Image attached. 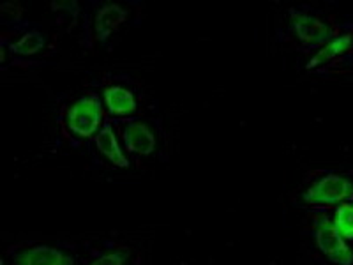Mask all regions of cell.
Returning <instances> with one entry per match:
<instances>
[{
	"label": "cell",
	"instance_id": "3957f363",
	"mask_svg": "<svg viewBox=\"0 0 353 265\" xmlns=\"http://www.w3.org/2000/svg\"><path fill=\"white\" fill-rule=\"evenodd\" d=\"M314 239L321 253L325 255L336 265H353L352 249L346 246L345 239L339 235L332 221L329 217H318Z\"/></svg>",
	"mask_w": 353,
	"mask_h": 265
},
{
	"label": "cell",
	"instance_id": "5b68a950",
	"mask_svg": "<svg viewBox=\"0 0 353 265\" xmlns=\"http://www.w3.org/2000/svg\"><path fill=\"white\" fill-rule=\"evenodd\" d=\"M74 258L52 246H32L12 257V265H74Z\"/></svg>",
	"mask_w": 353,
	"mask_h": 265
},
{
	"label": "cell",
	"instance_id": "7a4b0ae2",
	"mask_svg": "<svg viewBox=\"0 0 353 265\" xmlns=\"http://www.w3.org/2000/svg\"><path fill=\"white\" fill-rule=\"evenodd\" d=\"M352 197V181L343 175H337V173H329L305 189L304 202L313 207H330V205L343 204Z\"/></svg>",
	"mask_w": 353,
	"mask_h": 265
},
{
	"label": "cell",
	"instance_id": "ba28073f",
	"mask_svg": "<svg viewBox=\"0 0 353 265\" xmlns=\"http://www.w3.org/2000/svg\"><path fill=\"white\" fill-rule=\"evenodd\" d=\"M350 52H353V32L339 34V36L332 37V39H330L329 43H327L325 46L307 62L305 68H307L309 71L318 68H327L329 64H334L336 61H339V59L348 55Z\"/></svg>",
	"mask_w": 353,
	"mask_h": 265
},
{
	"label": "cell",
	"instance_id": "277c9868",
	"mask_svg": "<svg viewBox=\"0 0 353 265\" xmlns=\"http://www.w3.org/2000/svg\"><path fill=\"white\" fill-rule=\"evenodd\" d=\"M290 23H292L293 32H295L297 39L307 48L325 46L332 39V30H330L329 25L318 17H314V14H309V12L293 9L290 12Z\"/></svg>",
	"mask_w": 353,
	"mask_h": 265
},
{
	"label": "cell",
	"instance_id": "8992f818",
	"mask_svg": "<svg viewBox=\"0 0 353 265\" xmlns=\"http://www.w3.org/2000/svg\"><path fill=\"white\" fill-rule=\"evenodd\" d=\"M124 144L128 153L150 156L156 150V135L141 121H129L124 128Z\"/></svg>",
	"mask_w": 353,
	"mask_h": 265
},
{
	"label": "cell",
	"instance_id": "30bf717a",
	"mask_svg": "<svg viewBox=\"0 0 353 265\" xmlns=\"http://www.w3.org/2000/svg\"><path fill=\"white\" fill-rule=\"evenodd\" d=\"M96 147L110 163H113L119 168H129V159L124 153H122L121 145L117 141L115 131H113L112 124L110 122H105V126L101 128V131L97 132L96 138Z\"/></svg>",
	"mask_w": 353,
	"mask_h": 265
},
{
	"label": "cell",
	"instance_id": "8fae6325",
	"mask_svg": "<svg viewBox=\"0 0 353 265\" xmlns=\"http://www.w3.org/2000/svg\"><path fill=\"white\" fill-rule=\"evenodd\" d=\"M44 44H46L44 34H41L39 30H28V32H25L20 39L9 44V52H11L12 55L32 57L44 48Z\"/></svg>",
	"mask_w": 353,
	"mask_h": 265
},
{
	"label": "cell",
	"instance_id": "52a82bcc",
	"mask_svg": "<svg viewBox=\"0 0 353 265\" xmlns=\"http://www.w3.org/2000/svg\"><path fill=\"white\" fill-rule=\"evenodd\" d=\"M128 20V11L119 4H105L97 9L96 20H94V34L99 43H106L110 36L122 27Z\"/></svg>",
	"mask_w": 353,
	"mask_h": 265
},
{
	"label": "cell",
	"instance_id": "7c38bea8",
	"mask_svg": "<svg viewBox=\"0 0 353 265\" xmlns=\"http://www.w3.org/2000/svg\"><path fill=\"white\" fill-rule=\"evenodd\" d=\"M332 223L343 239L353 241V204H339Z\"/></svg>",
	"mask_w": 353,
	"mask_h": 265
},
{
	"label": "cell",
	"instance_id": "5bb4252c",
	"mask_svg": "<svg viewBox=\"0 0 353 265\" xmlns=\"http://www.w3.org/2000/svg\"><path fill=\"white\" fill-rule=\"evenodd\" d=\"M0 265H6V264H0Z\"/></svg>",
	"mask_w": 353,
	"mask_h": 265
},
{
	"label": "cell",
	"instance_id": "6da1fadb",
	"mask_svg": "<svg viewBox=\"0 0 353 265\" xmlns=\"http://www.w3.org/2000/svg\"><path fill=\"white\" fill-rule=\"evenodd\" d=\"M105 110L99 96L87 94L74 101L65 113V126L78 138H92L103 128Z\"/></svg>",
	"mask_w": 353,
	"mask_h": 265
},
{
	"label": "cell",
	"instance_id": "4fadbf2b",
	"mask_svg": "<svg viewBox=\"0 0 353 265\" xmlns=\"http://www.w3.org/2000/svg\"><path fill=\"white\" fill-rule=\"evenodd\" d=\"M128 260V253L125 251H112L103 257L96 258L90 265H124Z\"/></svg>",
	"mask_w": 353,
	"mask_h": 265
},
{
	"label": "cell",
	"instance_id": "9c48e42d",
	"mask_svg": "<svg viewBox=\"0 0 353 265\" xmlns=\"http://www.w3.org/2000/svg\"><path fill=\"white\" fill-rule=\"evenodd\" d=\"M105 105L112 117H132L138 110L137 97L131 90L121 85H110L105 88Z\"/></svg>",
	"mask_w": 353,
	"mask_h": 265
}]
</instances>
